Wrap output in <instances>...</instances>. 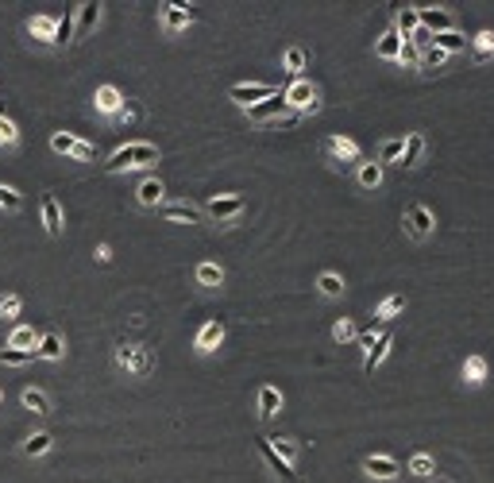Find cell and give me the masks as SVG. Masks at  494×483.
Masks as SVG:
<instances>
[{
	"mask_svg": "<svg viewBox=\"0 0 494 483\" xmlns=\"http://www.w3.org/2000/svg\"><path fill=\"white\" fill-rule=\"evenodd\" d=\"M332 340H336V345H348V340H356V325H351V317H340V321L332 325Z\"/></svg>",
	"mask_w": 494,
	"mask_h": 483,
	"instance_id": "ab89813d",
	"label": "cell"
},
{
	"mask_svg": "<svg viewBox=\"0 0 494 483\" xmlns=\"http://www.w3.org/2000/svg\"><path fill=\"white\" fill-rule=\"evenodd\" d=\"M402 225H406V232L414 236V240H425V236H433V228H436V217L425 205H409L406 209V220H402Z\"/></svg>",
	"mask_w": 494,
	"mask_h": 483,
	"instance_id": "8992f818",
	"label": "cell"
},
{
	"mask_svg": "<svg viewBox=\"0 0 494 483\" xmlns=\"http://www.w3.org/2000/svg\"><path fill=\"white\" fill-rule=\"evenodd\" d=\"M162 23H167L170 31H182L193 23V12H189V4H167L162 8Z\"/></svg>",
	"mask_w": 494,
	"mask_h": 483,
	"instance_id": "ac0fdd59",
	"label": "cell"
},
{
	"mask_svg": "<svg viewBox=\"0 0 494 483\" xmlns=\"http://www.w3.org/2000/svg\"><path fill=\"white\" fill-rule=\"evenodd\" d=\"M66 43H73V16L70 12H66L59 20V28H54V47H66Z\"/></svg>",
	"mask_w": 494,
	"mask_h": 483,
	"instance_id": "60d3db41",
	"label": "cell"
},
{
	"mask_svg": "<svg viewBox=\"0 0 494 483\" xmlns=\"http://www.w3.org/2000/svg\"><path fill=\"white\" fill-rule=\"evenodd\" d=\"M325 155L336 159V162H356L359 159V143L348 139V136H328L325 139Z\"/></svg>",
	"mask_w": 494,
	"mask_h": 483,
	"instance_id": "52a82bcc",
	"label": "cell"
},
{
	"mask_svg": "<svg viewBox=\"0 0 494 483\" xmlns=\"http://www.w3.org/2000/svg\"><path fill=\"white\" fill-rule=\"evenodd\" d=\"M116 367L128 371V375H135V379H143V375H151L155 356H151V348H143V345H116Z\"/></svg>",
	"mask_w": 494,
	"mask_h": 483,
	"instance_id": "7a4b0ae2",
	"label": "cell"
},
{
	"mask_svg": "<svg viewBox=\"0 0 494 483\" xmlns=\"http://www.w3.org/2000/svg\"><path fill=\"white\" fill-rule=\"evenodd\" d=\"M402 309H406V298L402 294H390V298H382V306H378V321H390V317H398Z\"/></svg>",
	"mask_w": 494,
	"mask_h": 483,
	"instance_id": "1f68e13d",
	"label": "cell"
},
{
	"mask_svg": "<svg viewBox=\"0 0 494 483\" xmlns=\"http://www.w3.org/2000/svg\"><path fill=\"white\" fill-rule=\"evenodd\" d=\"M398 62L402 66H421V51H417L409 39H402V51H398Z\"/></svg>",
	"mask_w": 494,
	"mask_h": 483,
	"instance_id": "ee69618b",
	"label": "cell"
},
{
	"mask_svg": "<svg viewBox=\"0 0 494 483\" xmlns=\"http://www.w3.org/2000/svg\"><path fill=\"white\" fill-rule=\"evenodd\" d=\"M23 406H28V410H35V414H51V398H47L39 387L23 390Z\"/></svg>",
	"mask_w": 494,
	"mask_h": 483,
	"instance_id": "4dcf8cb0",
	"label": "cell"
},
{
	"mask_svg": "<svg viewBox=\"0 0 494 483\" xmlns=\"http://www.w3.org/2000/svg\"><path fill=\"white\" fill-rule=\"evenodd\" d=\"M205 213H209L212 220H232L243 213V198H236V193H228V198H212L209 205H205Z\"/></svg>",
	"mask_w": 494,
	"mask_h": 483,
	"instance_id": "8fae6325",
	"label": "cell"
},
{
	"mask_svg": "<svg viewBox=\"0 0 494 483\" xmlns=\"http://www.w3.org/2000/svg\"><path fill=\"white\" fill-rule=\"evenodd\" d=\"M363 472H367L375 483H386V479L398 476L402 468H398V460H394V456H367V460H363Z\"/></svg>",
	"mask_w": 494,
	"mask_h": 483,
	"instance_id": "30bf717a",
	"label": "cell"
},
{
	"mask_svg": "<svg viewBox=\"0 0 494 483\" xmlns=\"http://www.w3.org/2000/svg\"><path fill=\"white\" fill-rule=\"evenodd\" d=\"M378 182H382V167H378V162H363V167H359V186L375 190Z\"/></svg>",
	"mask_w": 494,
	"mask_h": 483,
	"instance_id": "8d00e7d4",
	"label": "cell"
},
{
	"mask_svg": "<svg viewBox=\"0 0 494 483\" xmlns=\"http://www.w3.org/2000/svg\"><path fill=\"white\" fill-rule=\"evenodd\" d=\"M417 23H421L429 35H440V31H452V16L448 8H417Z\"/></svg>",
	"mask_w": 494,
	"mask_h": 483,
	"instance_id": "ba28073f",
	"label": "cell"
},
{
	"mask_svg": "<svg viewBox=\"0 0 494 483\" xmlns=\"http://www.w3.org/2000/svg\"><path fill=\"white\" fill-rule=\"evenodd\" d=\"M417 28H421V23H417V8H414V4L398 8V23H394V31H398L402 39H409Z\"/></svg>",
	"mask_w": 494,
	"mask_h": 483,
	"instance_id": "4316f807",
	"label": "cell"
},
{
	"mask_svg": "<svg viewBox=\"0 0 494 483\" xmlns=\"http://www.w3.org/2000/svg\"><path fill=\"white\" fill-rule=\"evenodd\" d=\"M409 472H414V476H433V472H436V460H433L429 453H417L414 460H409Z\"/></svg>",
	"mask_w": 494,
	"mask_h": 483,
	"instance_id": "7bdbcfd3",
	"label": "cell"
},
{
	"mask_svg": "<svg viewBox=\"0 0 494 483\" xmlns=\"http://www.w3.org/2000/svg\"><path fill=\"white\" fill-rule=\"evenodd\" d=\"M317 290L325 294V298H340V294H344V278L336 275V271H325V275L317 278Z\"/></svg>",
	"mask_w": 494,
	"mask_h": 483,
	"instance_id": "f546056e",
	"label": "cell"
},
{
	"mask_svg": "<svg viewBox=\"0 0 494 483\" xmlns=\"http://www.w3.org/2000/svg\"><path fill=\"white\" fill-rule=\"evenodd\" d=\"M282 93V85H267V81H243V85H232L228 89V97H232L236 105H243V109H255L259 101H267V97Z\"/></svg>",
	"mask_w": 494,
	"mask_h": 483,
	"instance_id": "3957f363",
	"label": "cell"
},
{
	"mask_svg": "<svg viewBox=\"0 0 494 483\" xmlns=\"http://www.w3.org/2000/svg\"><path fill=\"white\" fill-rule=\"evenodd\" d=\"M197 282L201 286H220L224 282V271L217 263H197Z\"/></svg>",
	"mask_w": 494,
	"mask_h": 483,
	"instance_id": "836d02e7",
	"label": "cell"
},
{
	"mask_svg": "<svg viewBox=\"0 0 494 483\" xmlns=\"http://www.w3.org/2000/svg\"><path fill=\"white\" fill-rule=\"evenodd\" d=\"M54 28H59V20H51V16H31L28 20V31L39 43H54Z\"/></svg>",
	"mask_w": 494,
	"mask_h": 483,
	"instance_id": "ffe728a7",
	"label": "cell"
},
{
	"mask_svg": "<svg viewBox=\"0 0 494 483\" xmlns=\"http://www.w3.org/2000/svg\"><path fill=\"white\" fill-rule=\"evenodd\" d=\"M282 62H286V73H290V78H301V70H306L309 54L301 51V47H290V51L282 54Z\"/></svg>",
	"mask_w": 494,
	"mask_h": 483,
	"instance_id": "f1b7e54d",
	"label": "cell"
},
{
	"mask_svg": "<svg viewBox=\"0 0 494 483\" xmlns=\"http://www.w3.org/2000/svg\"><path fill=\"white\" fill-rule=\"evenodd\" d=\"M390 345H394V329H382V333L375 337V345L367 348V359H363V371H367V375H375V367L386 359V352H390Z\"/></svg>",
	"mask_w": 494,
	"mask_h": 483,
	"instance_id": "7c38bea8",
	"label": "cell"
},
{
	"mask_svg": "<svg viewBox=\"0 0 494 483\" xmlns=\"http://www.w3.org/2000/svg\"><path fill=\"white\" fill-rule=\"evenodd\" d=\"M402 147H406V139H386L382 151H378V167H382V162H398L402 159Z\"/></svg>",
	"mask_w": 494,
	"mask_h": 483,
	"instance_id": "f35d334b",
	"label": "cell"
},
{
	"mask_svg": "<svg viewBox=\"0 0 494 483\" xmlns=\"http://www.w3.org/2000/svg\"><path fill=\"white\" fill-rule=\"evenodd\" d=\"M444 59H448L444 51H436V47H425V51H421V66H417V70H436V66H444Z\"/></svg>",
	"mask_w": 494,
	"mask_h": 483,
	"instance_id": "f6af8a7d",
	"label": "cell"
},
{
	"mask_svg": "<svg viewBox=\"0 0 494 483\" xmlns=\"http://www.w3.org/2000/svg\"><path fill=\"white\" fill-rule=\"evenodd\" d=\"M433 47H436V51H444V54H456V51H467V39L459 35L456 28H452V31H440V35H433Z\"/></svg>",
	"mask_w": 494,
	"mask_h": 483,
	"instance_id": "44dd1931",
	"label": "cell"
},
{
	"mask_svg": "<svg viewBox=\"0 0 494 483\" xmlns=\"http://www.w3.org/2000/svg\"><path fill=\"white\" fill-rule=\"evenodd\" d=\"M259 453H263V460L270 464V472H275V476L282 479V483H301V479H298V472H294L290 464H286L282 456H278L275 448H270V441H259Z\"/></svg>",
	"mask_w": 494,
	"mask_h": 483,
	"instance_id": "4fadbf2b",
	"label": "cell"
},
{
	"mask_svg": "<svg viewBox=\"0 0 494 483\" xmlns=\"http://www.w3.org/2000/svg\"><path fill=\"white\" fill-rule=\"evenodd\" d=\"M162 217H167V220H189V225H197V220H201V213H197L193 205H162Z\"/></svg>",
	"mask_w": 494,
	"mask_h": 483,
	"instance_id": "d6a6232c",
	"label": "cell"
},
{
	"mask_svg": "<svg viewBox=\"0 0 494 483\" xmlns=\"http://www.w3.org/2000/svg\"><path fill=\"white\" fill-rule=\"evenodd\" d=\"M220 340H224V321L217 317V321H205V325H201V333H197V345H193V348L205 356V352H212Z\"/></svg>",
	"mask_w": 494,
	"mask_h": 483,
	"instance_id": "5bb4252c",
	"label": "cell"
},
{
	"mask_svg": "<svg viewBox=\"0 0 494 483\" xmlns=\"http://www.w3.org/2000/svg\"><path fill=\"white\" fill-rule=\"evenodd\" d=\"M135 198H139V205L155 209V205H162V201H167V186H162L159 178H147V182H139Z\"/></svg>",
	"mask_w": 494,
	"mask_h": 483,
	"instance_id": "9a60e30c",
	"label": "cell"
},
{
	"mask_svg": "<svg viewBox=\"0 0 494 483\" xmlns=\"http://www.w3.org/2000/svg\"><path fill=\"white\" fill-rule=\"evenodd\" d=\"M35 356H43V359H62L66 348H62V337H59V333H43V337H39Z\"/></svg>",
	"mask_w": 494,
	"mask_h": 483,
	"instance_id": "cb8c5ba5",
	"label": "cell"
},
{
	"mask_svg": "<svg viewBox=\"0 0 494 483\" xmlns=\"http://www.w3.org/2000/svg\"><path fill=\"white\" fill-rule=\"evenodd\" d=\"M97 20H101V4H97V0H85V4H78L73 31H78V35H89V31L97 28Z\"/></svg>",
	"mask_w": 494,
	"mask_h": 483,
	"instance_id": "2e32d148",
	"label": "cell"
},
{
	"mask_svg": "<svg viewBox=\"0 0 494 483\" xmlns=\"http://www.w3.org/2000/svg\"><path fill=\"white\" fill-rule=\"evenodd\" d=\"M35 359V352H20V348H4L0 352V364L4 367H23V364H31Z\"/></svg>",
	"mask_w": 494,
	"mask_h": 483,
	"instance_id": "d590c367",
	"label": "cell"
},
{
	"mask_svg": "<svg viewBox=\"0 0 494 483\" xmlns=\"http://www.w3.org/2000/svg\"><path fill=\"white\" fill-rule=\"evenodd\" d=\"M93 101H97V109H101V112H109V117H116V112L124 109V93H120L116 85H101V89H97V97H93Z\"/></svg>",
	"mask_w": 494,
	"mask_h": 483,
	"instance_id": "e0dca14e",
	"label": "cell"
},
{
	"mask_svg": "<svg viewBox=\"0 0 494 483\" xmlns=\"http://www.w3.org/2000/svg\"><path fill=\"white\" fill-rule=\"evenodd\" d=\"M43 225H47V232H51V236L62 232V205H59V198H43Z\"/></svg>",
	"mask_w": 494,
	"mask_h": 483,
	"instance_id": "603a6c76",
	"label": "cell"
},
{
	"mask_svg": "<svg viewBox=\"0 0 494 483\" xmlns=\"http://www.w3.org/2000/svg\"><path fill=\"white\" fill-rule=\"evenodd\" d=\"M51 147L59 155H73L78 162H93L97 159V147L85 143V139H78V136H70V132H54L51 136Z\"/></svg>",
	"mask_w": 494,
	"mask_h": 483,
	"instance_id": "277c9868",
	"label": "cell"
},
{
	"mask_svg": "<svg viewBox=\"0 0 494 483\" xmlns=\"http://www.w3.org/2000/svg\"><path fill=\"white\" fill-rule=\"evenodd\" d=\"M267 441H270V448H275V453L282 456L286 464L294 460V441H286V437H267Z\"/></svg>",
	"mask_w": 494,
	"mask_h": 483,
	"instance_id": "7dc6e473",
	"label": "cell"
},
{
	"mask_svg": "<svg viewBox=\"0 0 494 483\" xmlns=\"http://www.w3.org/2000/svg\"><path fill=\"white\" fill-rule=\"evenodd\" d=\"M490 54H494V31H479V35H475V59L487 62Z\"/></svg>",
	"mask_w": 494,
	"mask_h": 483,
	"instance_id": "74e56055",
	"label": "cell"
},
{
	"mask_svg": "<svg viewBox=\"0 0 494 483\" xmlns=\"http://www.w3.org/2000/svg\"><path fill=\"white\" fill-rule=\"evenodd\" d=\"M278 410H282V390L278 387H259V417H275Z\"/></svg>",
	"mask_w": 494,
	"mask_h": 483,
	"instance_id": "d6986e66",
	"label": "cell"
},
{
	"mask_svg": "<svg viewBox=\"0 0 494 483\" xmlns=\"http://www.w3.org/2000/svg\"><path fill=\"white\" fill-rule=\"evenodd\" d=\"M464 379L471 383V387H479V383L487 379V359H483V356H467L464 359Z\"/></svg>",
	"mask_w": 494,
	"mask_h": 483,
	"instance_id": "83f0119b",
	"label": "cell"
},
{
	"mask_svg": "<svg viewBox=\"0 0 494 483\" xmlns=\"http://www.w3.org/2000/svg\"><path fill=\"white\" fill-rule=\"evenodd\" d=\"M282 93H286V105H294L298 112H317V109H320L317 89H313L309 81H301V78H294L290 89H282Z\"/></svg>",
	"mask_w": 494,
	"mask_h": 483,
	"instance_id": "5b68a950",
	"label": "cell"
},
{
	"mask_svg": "<svg viewBox=\"0 0 494 483\" xmlns=\"http://www.w3.org/2000/svg\"><path fill=\"white\" fill-rule=\"evenodd\" d=\"M23 205V198L12 190V186H0V209H8V213H20Z\"/></svg>",
	"mask_w": 494,
	"mask_h": 483,
	"instance_id": "bcb514c9",
	"label": "cell"
},
{
	"mask_svg": "<svg viewBox=\"0 0 494 483\" xmlns=\"http://www.w3.org/2000/svg\"><path fill=\"white\" fill-rule=\"evenodd\" d=\"M398 51H402V35L390 28V31H386V35L375 43V54H378V59H394V62H398Z\"/></svg>",
	"mask_w": 494,
	"mask_h": 483,
	"instance_id": "484cf974",
	"label": "cell"
},
{
	"mask_svg": "<svg viewBox=\"0 0 494 483\" xmlns=\"http://www.w3.org/2000/svg\"><path fill=\"white\" fill-rule=\"evenodd\" d=\"M93 256H97V263H109V259H112V248H109V244H97Z\"/></svg>",
	"mask_w": 494,
	"mask_h": 483,
	"instance_id": "c3c4849f",
	"label": "cell"
},
{
	"mask_svg": "<svg viewBox=\"0 0 494 483\" xmlns=\"http://www.w3.org/2000/svg\"><path fill=\"white\" fill-rule=\"evenodd\" d=\"M16 143H20V128L0 112V147H16Z\"/></svg>",
	"mask_w": 494,
	"mask_h": 483,
	"instance_id": "b9f144b4",
	"label": "cell"
},
{
	"mask_svg": "<svg viewBox=\"0 0 494 483\" xmlns=\"http://www.w3.org/2000/svg\"><path fill=\"white\" fill-rule=\"evenodd\" d=\"M290 105H286V93H275L267 97V101H259L255 109H247V117L259 120V124H270V120H278V112H286Z\"/></svg>",
	"mask_w": 494,
	"mask_h": 483,
	"instance_id": "9c48e42d",
	"label": "cell"
},
{
	"mask_svg": "<svg viewBox=\"0 0 494 483\" xmlns=\"http://www.w3.org/2000/svg\"><path fill=\"white\" fill-rule=\"evenodd\" d=\"M51 445H54V437L47 429H39L23 441V456H43V453H51Z\"/></svg>",
	"mask_w": 494,
	"mask_h": 483,
	"instance_id": "d4e9b609",
	"label": "cell"
},
{
	"mask_svg": "<svg viewBox=\"0 0 494 483\" xmlns=\"http://www.w3.org/2000/svg\"><path fill=\"white\" fill-rule=\"evenodd\" d=\"M425 155V136L421 132H409L406 139V147H402V159H398V167H414L417 159Z\"/></svg>",
	"mask_w": 494,
	"mask_h": 483,
	"instance_id": "7402d4cb",
	"label": "cell"
},
{
	"mask_svg": "<svg viewBox=\"0 0 494 483\" xmlns=\"http://www.w3.org/2000/svg\"><path fill=\"white\" fill-rule=\"evenodd\" d=\"M151 162H159V147H155V143H128V147H120V151L109 155L104 170H109V174H120V170L151 167Z\"/></svg>",
	"mask_w": 494,
	"mask_h": 483,
	"instance_id": "6da1fadb",
	"label": "cell"
},
{
	"mask_svg": "<svg viewBox=\"0 0 494 483\" xmlns=\"http://www.w3.org/2000/svg\"><path fill=\"white\" fill-rule=\"evenodd\" d=\"M20 294H0V321H16L20 317Z\"/></svg>",
	"mask_w": 494,
	"mask_h": 483,
	"instance_id": "e575fe53",
	"label": "cell"
}]
</instances>
